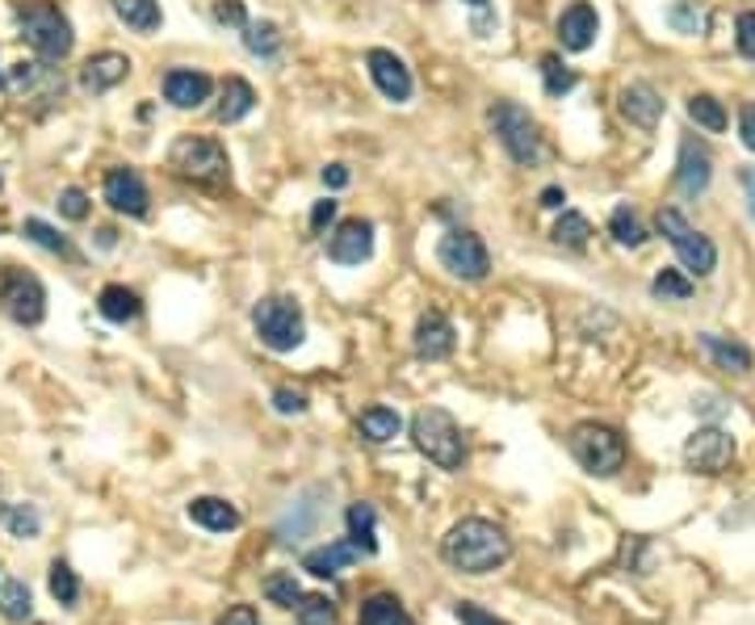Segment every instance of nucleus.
Listing matches in <instances>:
<instances>
[{"mask_svg": "<svg viewBox=\"0 0 755 625\" xmlns=\"http://www.w3.org/2000/svg\"><path fill=\"white\" fill-rule=\"evenodd\" d=\"M441 558H446L453 571H462V576H487V571H496V567H504L512 558V542L492 521L466 516V521H458L446 533Z\"/></svg>", "mask_w": 755, "mask_h": 625, "instance_id": "nucleus-1", "label": "nucleus"}, {"mask_svg": "<svg viewBox=\"0 0 755 625\" xmlns=\"http://www.w3.org/2000/svg\"><path fill=\"white\" fill-rule=\"evenodd\" d=\"M412 441H416V450H420L432 466H441V470H458V466L466 462L462 429H458V420H453L446 408L416 411V420H412Z\"/></svg>", "mask_w": 755, "mask_h": 625, "instance_id": "nucleus-2", "label": "nucleus"}, {"mask_svg": "<svg viewBox=\"0 0 755 625\" xmlns=\"http://www.w3.org/2000/svg\"><path fill=\"white\" fill-rule=\"evenodd\" d=\"M18 22H22L25 43L38 50L43 59L59 64V59H68L71 55V43H76L71 22L50 4V0H30V4H22V9H18Z\"/></svg>", "mask_w": 755, "mask_h": 625, "instance_id": "nucleus-3", "label": "nucleus"}, {"mask_svg": "<svg viewBox=\"0 0 755 625\" xmlns=\"http://www.w3.org/2000/svg\"><path fill=\"white\" fill-rule=\"evenodd\" d=\"M492 130H496V139L517 164H538L545 156L542 126L529 110H520L517 101H496L492 105Z\"/></svg>", "mask_w": 755, "mask_h": 625, "instance_id": "nucleus-4", "label": "nucleus"}, {"mask_svg": "<svg viewBox=\"0 0 755 625\" xmlns=\"http://www.w3.org/2000/svg\"><path fill=\"white\" fill-rule=\"evenodd\" d=\"M252 328H257L260 344L273 353H294L307 340V319L294 298H260L252 311Z\"/></svg>", "mask_w": 755, "mask_h": 625, "instance_id": "nucleus-5", "label": "nucleus"}, {"mask_svg": "<svg viewBox=\"0 0 755 625\" xmlns=\"http://www.w3.org/2000/svg\"><path fill=\"white\" fill-rule=\"evenodd\" d=\"M168 164L189 181H198V185H227L232 181L227 151L214 139H202V135H181L168 151Z\"/></svg>", "mask_w": 755, "mask_h": 625, "instance_id": "nucleus-6", "label": "nucleus"}, {"mask_svg": "<svg viewBox=\"0 0 755 625\" xmlns=\"http://www.w3.org/2000/svg\"><path fill=\"white\" fill-rule=\"evenodd\" d=\"M571 454L575 462L596 475V479H609L626 466V436L609 429V424H579L571 433Z\"/></svg>", "mask_w": 755, "mask_h": 625, "instance_id": "nucleus-7", "label": "nucleus"}, {"mask_svg": "<svg viewBox=\"0 0 755 625\" xmlns=\"http://www.w3.org/2000/svg\"><path fill=\"white\" fill-rule=\"evenodd\" d=\"M655 227L663 231V240L676 248V257H680V265H685L688 273L709 277V273L718 269V248H713L709 236H701L676 206H663L660 215H655Z\"/></svg>", "mask_w": 755, "mask_h": 625, "instance_id": "nucleus-8", "label": "nucleus"}, {"mask_svg": "<svg viewBox=\"0 0 755 625\" xmlns=\"http://www.w3.org/2000/svg\"><path fill=\"white\" fill-rule=\"evenodd\" d=\"M0 307L13 323L22 328H38L47 315V289L34 273L13 265H0Z\"/></svg>", "mask_w": 755, "mask_h": 625, "instance_id": "nucleus-9", "label": "nucleus"}, {"mask_svg": "<svg viewBox=\"0 0 755 625\" xmlns=\"http://www.w3.org/2000/svg\"><path fill=\"white\" fill-rule=\"evenodd\" d=\"M437 257L462 282H483L492 273V252H487V243L478 240L474 231H449L441 248H437Z\"/></svg>", "mask_w": 755, "mask_h": 625, "instance_id": "nucleus-10", "label": "nucleus"}, {"mask_svg": "<svg viewBox=\"0 0 755 625\" xmlns=\"http://www.w3.org/2000/svg\"><path fill=\"white\" fill-rule=\"evenodd\" d=\"M731 457H734V441L722 433L718 424L697 429L685 445V462L692 470H701V475H722V470L731 466Z\"/></svg>", "mask_w": 755, "mask_h": 625, "instance_id": "nucleus-11", "label": "nucleus"}, {"mask_svg": "<svg viewBox=\"0 0 755 625\" xmlns=\"http://www.w3.org/2000/svg\"><path fill=\"white\" fill-rule=\"evenodd\" d=\"M374 252V223L365 218H345L328 240V257L336 265H361Z\"/></svg>", "mask_w": 755, "mask_h": 625, "instance_id": "nucleus-12", "label": "nucleus"}, {"mask_svg": "<svg viewBox=\"0 0 755 625\" xmlns=\"http://www.w3.org/2000/svg\"><path fill=\"white\" fill-rule=\"evenodd\" d=\"M105 202L119 211V215L143 218L147 215V185L135 169H110L105 172Z\"/></svg>", "mask_w": 755, "mask_h": 625, "instance_id": "nucleus-13", "label": "nucleus"}, {"mask_svg": "<svg viewBox=\"0 0 755 625\" xmlns=\"http://www.w3.org/2000/svg\"><path fill=\"white\" fill-rule=\"evenodd\" d=\"M365 64H370V76H374L382 96H391V101H407L412 96V72H407V64H403L395 50L374 47L365 55Z\"/></svg>", "mask_w": 755, "mask_h": 625, "instance_id": "nucleus-14", "label": "nucleus"}, {"mask_svg": "<svg viewBox=\"0 0 755 625\" xmlns=\"http://www.w3.org/2000/svg\"><path fill=\"white\" fill-rule=\"evenodd\" d=\"M126 76H131V59L119 55V50H101V55H93V59L80 68V89L101 96V93H110V89H119Z\"/></svg>", "mask_w": 755, "mask_h": 625, "instance_id": "nucleus-15", "label": "nucleus"}, {"mask_svg": "<svg viewBox=\"0 0 755 625\" xmlns=\"http://www.w3.org/2000/svg\"><path fill=\"white\" fill-rule=\"evenodd\" d=\"M214 93V80L206 72H193V68H172L165 72V96L177 110H198L206 105Z\"/></svg>", "mask_w": 755, "mask_h": 625, "instance_id": "nucleus-16", "label": "nucleus"}, {"mask_svg": "<svg viewBox=\"0 0 755 625\" xmlns=\"http://www.w3.org/2000/svg\"><path fill=\"white\" fill-rule=\"evenodd\" d=\"M412 344H416V357L425 361H441L453 353V323L446 319V311H425L420 319H416V337H412Z\"/></svg>", "mask_w": 755, "mask_h": 625, "instance_id": "nucleus-17", "label": "nucleus"}, {"mask_svg": "<svg viewBox=\"0 0 755 625\" xmlns=\"http://www.w3.org/2000/svg\"><path fill=\"white\" fill-rule=\"evenodd\" d=\"M709 177H713L709 147L697 144V139H685V144H680V160H676V185H680V193H688V197L706 193Z\"/></svg>", "mask_w": 755, "mask_h": 625, "instance_id": "nucleus-18", "label": "nucleus"}, {"mask_svg": "<svg viewBox=\"0 0 755 625\" xmlns=\"http://www.w3.org/2000/svg\"><path fill=\"white\" fill-rule=\"evenodd\" d=\"M596 30H600L596 9H591L588 0H575L563 18H559V43H563V50H588L596 43Z\"/></svg>", "mask_w": 755, "mask_h": 625, "instance_id": "nucleus-19", "label": "nucleus"}, {"mask_svg": "<svg viewBox=\"0 0 755 625\" xmlns=\"http://www.w3.org/2000/svg\"><path fill=\"white\" fill-rule=\"evenodd\" d=\"M621 114H626V122L630 126H638V130H655L663 118V96L651 89V84H626L621 89Z\"/></svg>", "mask_w": 755, "mask_h": 625, "instance_id": "nucleus-20", "label": "nucleus"}, {"mask_svg": "<svg viewBox=\"0 0 755 625\" xmlns=\"http://www.w3.org/2000/svg\"><path fill=\"white\" fill-rule=\"evenodd\" d=\"M357 558H361V546H357L353 537H349V542H328V546H319V550L303 554V571H311V576H319V579H331V576H340L345 567H353Z\"/></svg>", "mask_w": 755, "mask_h": 625, "instance_id": "nucleus-21", "label": "nucleus"}, {"mask_svg": "<svg viewBox=\"0 0 755 625\" xmlns=\"http://www.w3.org/2000/svg\"><path fill=\"white\" fill-rule=\"evenodd\" d=\"M189 521L211 533H232L239 525V512L236 504H227L218 496H198V500H189Z\"/></svg>", "mask_w": 755, "mask_h": 625, "instance_id": "nucleus-22", "label": "nucleus"}, {"mask_svg": "<svg viewBox=\"0 0 755 625\" xmlns=\"http://www.w3.org/2000/svg\"><path fill=\"white\" fill-rule=\"evenodd\" d=\"M252 105H257V89H252L244 76H227V80H223V101H218L214 118L223 122V126H232V122L248 118Z\"/></svg>", "mask_w": 755, "mask_h": 625, "instance_id": "nucleus-23", "label": "nucleus"}, {"mask_svg": "<svg viewBox=\"0 0 755 625\" xmlns=\"http://www.w3.org/2000/svg\"><path fill=\"white\" fill-rule=\"evenodd\" d=\"M324 496H328V491L319 487V491H315V500H324ZM307 500H311V491L282 516V525H278V533H282V542H298V537H307V533L315 530V525H319V516H324V504H311V508H307Z\"/></svg>", "mask_w": 755, "mask_h": 625, "instance_id": "nucleus-24", "label": "nucleus"}, {"mask_svg": "<svg viewBox=\"0 0 755 625\" xmlns=\"http://www.w3.org/2000/svg\"><path fill=\"white\" fill-rule=\"evenodd\" d=\"M701 349L709 353V361H718V365H722V370H731V374H747V370H752V349H747V344H739V340L706 332V337H701Z\"/></svg>", "mask_w": 755, "mask_h": 625, "instance_id": "nucleus-25", "label": "nucleus"}, {"mask_svg": "<svg viewBox=\"0 0 755 625\" xmlns=\"http://www.w3.org/2000/svg\"><path fill=\"white\" fill-rule=\"evenodd\" d=\"M403 429L399 411L391 408H365L361 416H357V433L365 436L370 445H386V441H395Z\"/></svg>", "mask_w": 755, "mask_h": 625, "instance_id": "nucleus-26", "label": "nucleus"}, {"mask_svg": "<svg viewBox=\"0 0 755 625\" xmlns=\"http://www.w3.org/2000/svg\"><path fill=\"white\" fill-rule=\"evenodd\" d=\"M9 84L18 89V93H38V89H47V93H64V80H59V72L55 68H43V64H13V72H9Z\"/></svg>", "mask_w": 755, "mask_h": 625, "instance_id": "nucleus-27", "label": "nucleus"}, {"mask_svg": "<svg viewBox=\"0 0 755 625\" xmlns=\"http://www.w3.org/2000/svg\"><path fill=\"white\" fill-rule=\"evenodd\" d=\"M97 311L105 315L110 323H131V319H139V294L126 286H105L101 289V298H97Z\"/></svg>", "mask_w": 755, "mask_h": 625, "instance_id": "nucleus-28", "label": "nucleus"}, {"mask_svg": "<svg viewBox=\"0 0 755 625\" xmlns=\"http://www.w3.org/2000/svg\"><path fill=\"white\" fill-rule=\"evenodd\" d=\"M110 4H114V13H119V22L126 30H135V34L160 30V4L156 0H110Z\"/></svg>", "mask_w": 755, "mask_h": 625, "instance_id": "nucleus-29", "label": "nucleus"}, {"mask_svg": "<svg viewBox=\"0 0 755 625\" xmlns=\"http://www.w3.org/2000/svg\"><path fill=\"white\" fill-rule=\"evenodd\" d=\"M0 525H4V533L9 537H22V542H30V537H38L43 533V512L34 504H0Z\"/></svg>", "mask_w": 755, "mask_h": 625, "instance_id": "nucleus-30", "label": "nucleus"}, {"mask_svg": "<svg viewBox=\"0 0 755 625\" xmlns=\"http://www.w3.org/2000/svg\"><path fill=\"white\" fill-rule=\"evenodd\" d=\"M361 625H412L407 609L399 604V596L391 592H378L370 601L361 604Z\"/></svg>", "mask_w": 755, "mask_h": 625, "instance_id": "nucleus-31", "label": "nucleus"}, {"mask_svg": "<svg viewBox=\"0 0 755 625\" xmlns=\"http://www.w3.org/2000/svg\"><path fill=\"white\" fill-rule=\"evenodd\" d=\"M349 521V537H353L361 554H378V516H374V504H353L345 512Z\"/></svg>", "mask_w": 755, "mask_h": 625, "instance_id": "nucleus-32", "label": "nucleus"}, {"mask_svg": "<svg viewBox=\"0 0 755 625\" xmlns=\"http://www.w3.org/2000/svg\"><path fill=\"white\" fill-rule=\"evenodd\" d=\"M688 118L697 122V126H706V130H726V110H722L718 96H709V93L688 96Z\"/></svg>", "mask_w": 755, "mask_h": 625, "instance_id": "nucleus-33", "label": "nucleus"}, {"mask_svg": "<svg viewBox=\"0 0 755 625\" xmlns=\"http://www.w3.org/2000/svg\"><path fill=\"white\" fill-rule=\"evenodd\" d=\"M22 236L30 243H38V248H47V252H55V257H76V252H71V243H68V236H59V231H55V227H47L43 218H25Z\"/></svg>", "mask_w": 755, "mask_h": 625, "instance_id": "nucleus-34", "label": "nucleus"}, {"mask_svg": "<svg viewBox=\"0 0 755 625\" xmlns=\"http://www.w3.org/2000/svg\"><path fill=\"white\" fill-rule=\"evenodd\" d=\"M609 231H613V240L621 243V248H642V243H646V227L638 223V215L630 206H617L613 218H609Z\"/></svg>", "mask_w": 755, "mask_h": 625, "instance_id": "nucleus-35", "label": "nucleus"}, {"mask_svg": "<svg viewBox=\"0 0 755 625\" xmlns=\"http://www.w3.org/2000/svg\"><path fill=\"white\" fill-rule=\"evenodd\" d=\"M30 588H25L22 579H4L0 583V613L9 617V622H25L30 617Z\"/></svg>", "mask_w": 755, "mask_h": 625, "instance_id": "nucleus-36", "label": "nucleus"}, {"mask_svg": "<svg viewBox=\"0 0 755 625\" xmlns=\"http://www.w3.org/2000/svg\"><path fill=\"white\" fill-rule=\"evenodd\" d=\"M50 596L64 604V609H76V601H80V579H76V571H71L68 562H50Z\"/></svg>", "mask_w": 755, "mask_h": 625, "instance_id": "nucleus-37", "label": "nucleus"}, {"mask_svg": "<svg viewBox=\"0 0 755 625\" xmlns=\"http://www.w3.org/2000/svg\"><path fill=\"white\" fill-rule=\"evenodd\" d=\"M554 240L563 243V248H588L591 223L584 215H575V211H563V218L554 223Z\"/></svg>", "mask_w": 755, "mask_h": 625, "instance_id": "nucleus-38", "label": "nucleus"}, {"mask_svg": "<svg viewBox=\"0 0 755 625\" xmlns=\"http://www.w3.org/2000/svg\"><path fill=\"white\" fill-rule=\"evenodd\" d=\"M244 43H248L252 55H278L282 34H278V25L273 22H248L244 25Z\"/></svg>", "mask_w": 755, "mask_h": 625, "instance_id": "nucleus-39", "label": "nucleus"}, {"mask_svg": "<svg viewBox=\"0 0 755 625\" xmlns=\"http://www.w3.org/2000/svg\"><path fill=\"white\" fill-rule=\"evenodd\" d=\"M264 596H269L273 604H282V609H298V601H303V588H298L294 571H282V576L264 579Z\"/></svg>", "mask_w": 755, "mask_h": 625, "instance_id": "nucleus-40", "label": "nucleus"}, {"mask_svg": "<svg viewBox=\"0 0 755 625\" xmlns=\"http://www.w3.org/2000/svg\"><path fill=\"white\" fill-rule=\"evenodd\" d=\"M667 22L676 25L680 34H701V30L709 25V18L697 0H676V4H672V13H667Z\"/></svg>", "mask_w": 755, "mask_h": 625, "instance_id": "nucleus-41", "label": "nucleus"}, {"mask_svg": "<svg viewBox=\"0 0 755 625\" xmlns=\"http://www.w3.org/2000/svg\"><path fill=\"white\" fill-rule=\"evenodd\" d=\"M651 294L663 298V303H685L688 294H692V282L680 277L676 269H663V273H655V282H651Z\"/></svg>", "mask_w": 755, "mask_h": 625, "instance_id": "nucleus-42", "label": "nucleus"}, {"mask_svg": "<svg viewBox=\"0 0 755 625\" xmlns=\"http://www.w3.org/2000/svg\"><path fill=\"white\" fill-rule=\"evenodd\" d=\"M542 80H545V93L550 96H563L575 89V72L566 68L559 55H545L542 59Z\"/></svg>", "mask_w": 755, "mask_h": 625, "instance_id": "nucleus-43", "label": "nucleus"}, {"mask_svg": "<svg viewBox=\"0 0 755 625\" xmlns=\"http://www.w3.org/2000/svg\"><path fill=\"white\" fill-rule=\"evenodd\" d=\"M298 625H336V609L328 596H303L298 601Z\"/></svg>", "mask_w": 755, "mask_h": 625, "instance_id": "nucleus-44", "label": "nucleus"}, {"mask_svg": "<svg viewBox=\"0 0 755 625\" xmlns=\"http://www.w3.org/2000/svg\"><path fill=\"white\" fill-rule=\"evenodd\" d=\"M59 215L71 218V223H84V218H89V193L76 190V185L64 190L59 193Z\"/></svg>", "mask_w": 755, "mask_h": 625, "instance_id": "nucleus-45", "label": "nucleus"}, {"mask_svg": "<svg viewBox=\"0 0 755 625\" xmlns=\"http://www.w3.org/2000/svg\"><path fill=\"white\" fill-rule=\"evenodd\" d=\"M214 22H218V25H236V30H244V25H248V13H244V0H218V4H214Z\"/></svg>", "mask_w": 755, "mask_h": 625, "instance_id": "nucleus-46", "label": "nucleus"}, {"mask_svg": "<svg viewBox=\"0 0 755 625\" xmlns=\"http://www.w3.org/2000/svg\"><path fill=\"white\" fill-rule=\"evenodd\" d=\"M273 408L282 411V416H298V411H307V395L282 386V390H273Z\"/></svg>", "mask_w": 755, "mask_h": 625, "instance_id": "nucleus-47", "label": "nucleus"}, {"mask_svg": "<svg viewBox=\"0 0 755 625\" xmlns=\"http://www.w3.org/2000/svg\"><path fill=\"white\" fill-rule=\"evenodd\" d=\"M453 613H458V622L462 625H508V622H499L496 613H487V609H478V604H458V609H453Z\"/></svg>", "mask_w": 755, "mask_h": 625, "instance_id": "nucleus-48", "label": "nucleus"}, {"mask_svg": "<svg viewBox=\"0 0 755 625\" xmlns=\"http://www.w3.org/2000/svg\"><path fill=\"white\" fill-rule=\"evenodd\" d=\"M739 50L755 59V9H747V13L739 18Z\"/></svg>", "mask_w": 755, "mask_h": 625, "instance_id": "nucleus-49", "label": "nucleus"}, {"mask_svg": "<svg viewBox=\"0 0 755 625\" xmlns=\"http://www.w3.org/2000/svg\"><path fill=\"white\" fill-rule=\"evenodd\" d=\"M331 218H336V202H331V197L315 202V211H311V231H328Z\"/></svg>", "mask_w": 755, "mask_h": 625, "instance_id": "nucleus-50", "label": "nucleus"}, {"mask_svg": "<svg viewBox=\"0 0 755 625\" xmlns=\"http://www.w3.org/2000/svg\"><path fill=\"white\" fill-rule=\"evenodd\" d=\"M223 625H260V617H257V609H252V604H236V609H227Z\"/></svg>", "mask_w": 755, "mask_h": 625, "instance_id": "nucleus-51", "label": "nucleus"}, {"mask_svg": "<svg viewBox=\"0 0 755 625\" xmlns=\"http://www.w3.org/2000/svg\"><path fill=\"white\" fill-rule=\"evenodd\" d=\"M739 130H743V144L755 151V105H743V118H739Z\"/></svg>", "mask_w": 755, "mask_h": 625, "instance_id": "nucleus-52", "label": "nucleus"}, {"mask_svg": "<svg viewBox=\"0 0 755 625\" xmlns=\"http://www.w3.org/2000/svg\"><path fill=\"white\" fill-rule=\"evenodd\" d=\"M324 185L345 190V185H349V169H345V164H328V169H324Z\"/></svg>", "mask_w": 755, "mask_h": 625, "instance_id": "nucleus-53", "label": "nucleus"}, {"mask_svg": "<svg viewBox=\"0 0 755 625\" xmlns=\"http://www.w3.org/2000/svg\"><path fill=\"white\" fill-rule=\"evenodd\" d=\"M563 202H566V193L559 190V185H550V190H542V206H545V211H559Z\"/></svg>", "mask_w": 755, "mask_h": 625, "instance_id": "nucleus-54", "label": "nucleus"}, {"mask_svg": "<svg viewBox=\"0 0 755 625\" xmlns=\"http://www.w3.org/2000/svg\"><path fill=\"white\" fill-rule=\"evenodd\" d=\"M697 408L706 411V416H722V411H726V404H722V399H713V395H706V399H701Z\"/></svg>", "mask_w": 755, "mask_h": 625, "instance_id": "nucleus-55", "label": "nucleus"}, {"mask_svg": "<svg viewBox=\"0 0 755 625\" xmlns=\"http://www.w3.org/2000/svg\"><path fill=\"white\" fill-rule=\"evenodd\" d=\"M743 185H747V197H752V215H755V169L743 172Z\"/></svg>", "mask_w": 755, "mask_h": 625, "instance_id": "nucleus-56", "label": "nucleus"}, {"mask_svg": "<svg viewBox=\"0 0 755 625\" xmlns=\"http://www.w3.org/2000/svg\"><path fill=\"white\" fill-rule=\"evenodd\" d=\"M466 4H487V0H466Z\"/></svg>", "mask_w": 755, "mask_h": 625, "instance_id": "nucleus-57", "label": "nucleus"}, {"mask_svg": "<svg viewBox=\"0 0 755 625\" xmlns=\"http://www.w3.org/2000/svg\"><path fill=\"white\" fill-rule=\"evenodd\" d=\"M0 84H4V76H0Z\"/></svg>", "mask_w": 755, "mask_h": 625, "instance_id": "nucleus-58", "label": "nucleus"}]
</instances>
